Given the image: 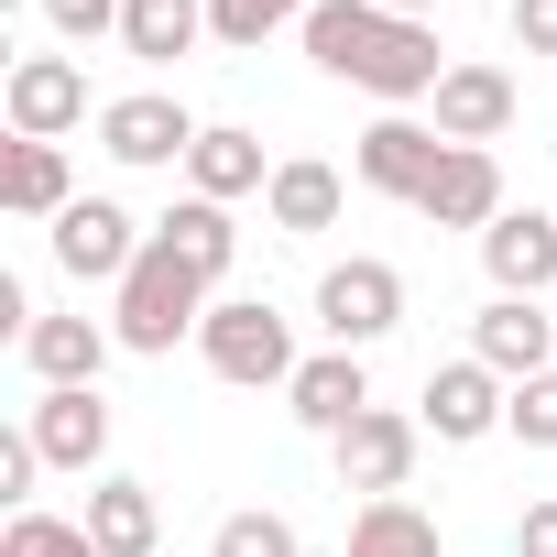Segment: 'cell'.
<instances>
[{"label":"cell","mask_w":557,"mask_h":557,"mask_svg":"<svg viewBox=\"0 0 557 557\" xmlns=\"http://www.w3.org/2000/svg\"><path fill=\"white\" fill-rule=\"evenodd\" d=\"M296 45H307V66H318V77L372 88L383 110L437 99V77L459 66V55H437V23H394V12H372V0H318V12L296 23Z\"/></svg>","instance_id":"obj_1"},{"label":"cell","mask_w":557,"mask_h":557,"mask_svg":"<svg viewBox=\"0 0 557 557\" xmlns=\"http://www.w3.org/2000/svg\"><path fill=\"white\" fill-rule=\"evenodd\" d=\"M208 307H219V285H208L197 262H175L164 240H143V262L110 285V329H121L132 361H175V339H197Z\"/></svg>","instance_id":"obj_2"},{"label":"cell","mask_w":557,"mask_h":557,"mask_svg":"<svg viewBox=\"0 0 557 557\" xmlns=\"http://www.w3.org/2000/svg\"><path fill=\"white\" fill-rule=\"evenodd\" d=\"M197 361H208L219 383H240V394H285L307 350H296V318H285V307H262V296H219L208 329H197Z\"/></svg>","instance_id":"obj_3"},{"label":"cell","mask_w":557,"mask_h":557,"mask_svg":"<svg viewBox=\"0 0 557 557\" xmlns=\"http://www.w3.org/2000/svg\"><path fill=\"white\" fill-rule=\"evenodd\" d=\"M318 329H329V350H383V339L405 329V273H394L383 251L329 262V273H318Z\"/></svg>","instance_id":"obj_4"},{"label":"cell","mask_w":557,"mask_h":557,"mask_svg":"<svg viewBox=\"0 0 557 557\" xmlns=\"http://www.w3.org/2000/svg\"><path fill=\"white\" fill-rule=\"evenodd\" d=\"M197 110L175 99V88H132V99H99V153L110 164H132V175H164V164H186L197 153Z\"/></svg>","instance_id":"obj_5"},{"label":"cell","mask_w":557,"mask_h":557,"mask_svg":"<svg viewBox=\"0 0 557 557\" xmlns=\"http://www.w3.org/2000/svg\"><path fill=\"white\" fill-rule=\"evenodd\" d=\"M503 405H513V383L492 372V361H437L426 372V394H416V426L437 437V448H481V437H503Z\"/></svg>","instance_id":"obj_6"},{"label":"cell","mask_w":557,"mask_h":557,"mask_svg":"<svg viewBox=\"0 0 557 557\" xmlns=\"http://www.w3.org/2000/svg\"><path fill=\"white\" fill-rule=\"evenodd\" d=\"M45 240H55V273H77V285H121V273L143 262V240H153V230H143L121 197H77Z\"/></svg>","instance_id":"obj_7"},{"label":"cell","mask_w":557,"mask_h":557,"mask_svg":"<svg viewBox=\"0 0 557 557\" xmlns=\"http://www.w3.org/2000/svg\"><path fill=\"white\" fill-rule=\"evenodd\" d=\"M0 110H12V143H66L88 121V66L77 55H12Z\"/></svg>","instance_id":"obj_8"},{"label":"cell","mask_w":557,"mask_h":557,"mask_svg":"<svg viewBox=\"0 0 557 557\" xmlns=\"http://www.w3.org/2000/svg\"><path fill=\"white\" fill-rule=\"evenodd\" d=\"M416 448H426V426H416V416H394V405H372V416H350V426L329 437L339 492H361V503L405 492V481H416Z\"/></svg>","instance_id":"obj_9"},{"label":"cell","mask_w":557,"mask_h":557,"mask_svg":"<svg viewBox=\"0 0 557 557\" xmlns=\"http://www.w3.org/2000/svg\"><path fill=\"white\" fill-rule=\"evenodd\" d=\"M513 110H524V88H513V66H492V55H459L448 77H437V99H426V121L448 132V143H503L513 132Z\"/></svg>","instance_id":"obj_10"},{"label":"cell","mask_w":557,"mask_h":557,"mask_svg":"<svg viewBox=\"0 0 557 557\" xmlns=\"http://www.w3.org/2000/svg\"><path fill=\"white\" fill-rule=\"evenodd\" d=\"M437 164H448V132H437V121H416V110H383V121L361 132V153H350V175H361L372 197H405V208L426 197V175H437Z\"/></svg>","instance_id":"obj_11"},{"label":"cell","mask_w":557,"mask_h":557,"mask_svg":"<svg viewBox=\"0 0 557 557\" xmlns=\"http://www.w3.org/2000/svg\"><path fill=\"white\" fill-rule=\"evenodd\" d=\"M481 273H492V296L557 307V219H546V208H503V219L481 230Z\"/></svg>","instance_id":"obj_12"},{"label":"cell","mask_w":557,"mask_h":557,"mask_svg":"<svg viewBox=\"0 0 557 557\" xmlns=\"http://www.w3.org/2000/svg\"><path fill=\"white\" fill-rule=\"evenodd\" d=\"M470 361H492L503 383L557 372V307H535V296H492V307L470 318Z\"/></svg>","instance_id":"obj_13"},{"label":"cell","mask_w":557,"mask_h":557,"mask_svg":"<svg viewBox=\"0 0 557 557\" xmlns=\"http://www.w3.org/2000/svg\"><path fill=\"white\" fill-rule=\"evenodd\" d=\"M503 208H513V197H503V164H492L481 143H448V164H437V175H426V197H416V219H426V230H470V240H481Z\"/></svg>","instance_id":"obj_14"},{"label":"cell","mask_w":557,"mask_h":557,"mask_svg":"<svg viewBox=\"0 0 557 557\" xmlns=\"http://www.w3.org/2000/svg\"><path fill=\"white\" fill-rule=\"evenodd\" d=\"M23 437L45 448V470H99V459H110V405H99V383L34 394V405H23Z\"/></svg>","instance_id":"obj_15"},{"label":"cell","mask_w":557,"mask_h":557,"mask_svg":"<svg viewBox=\"0 0 557 557\" xmlns=\"http://www.w3.org/2000/svg\"><path fill=\"white\" fill-rule=\"evenodd\" d=\"M285 416H296L307 437H339L350 416H372V372H361V350H307L296 383H285Z\"/></svg>","instance_id":"obj_16"},{"label":"cell","mask_w":557,"mask_h":557,"mask_svg":"<svg viewBox=\"0 0 557 557\" xmlns=\"http://www.w3.org/2000/svg\"><path fill=\"white\" fill-rule=\"evenodd\" d=\"M110 350H121V329H110V318H34V329H23V372H34L45 394L99 383V372H110Z\"/></svg>","instance_id":"obj_17"},{"label":"cell","mask_w":557,"mask_h":557,"mask_svg":"<svg viewBox=\"0 0 557 557\" xmlns=\"http://www.w3.org/2000/svg\"><path fill=\"white\" fill-rule=\"evenodd\" d=\"M339 208H350V175H339V164H318V153H285V164H273V186H262V219L285 230V240L339 230Z\"/></svg>","instance_id":"obj_18"},{"label":"cell","mask_w":557,"mask_h":557,"mask_svg":"<svg viewBox=\"0 0 557 557\" xmlns=\"http://www.w3.org/2000/svg\"><path fill=\"white\" fill-rule=\"evenodd\" d=\"M273 186V164H262V132H240V121H208L197 132V153H186V197H262Z\"/></svg>","instance_id":"obj_19"},{"label":"cell","mask_w":557,"mask_h":557,"mask_svg":"<svg viewBox=\"0 0 557 557\" xmlns=\"http://www.w3.org/2000/svg\"><path fill=\"white\" fill-rule=\"evenodd\" d=\"M197 45H219L208 0H121V55L132 66H186Z\"/></svg>","instance_id":"obj_20"},{"label":"cell","mask_w":557,"mask_h":557,"mask_svg":"<svg viewBox=\"0 0 557 557\" xmlns=\"http://www.w3.org/2000/svg\"><path fill=\"white\" fill-rule=\"evenodd\" d=\"M0 208L55 230V219L77 208V164H66V143H12V153H0Z\"/></svg>","instance_id":"obj_21"},{"label":"cell","mask_w":557,"mask_h":557,"mask_svg":"<svg viewBox=\"0 0 557 557\" xmlns=\"http://www.w3.org/2000/svg\"><path fill=\"white\" fill-rule=\"evenodd\" d=\"M77 524L99 535V557H153V546H164L153 481H88V513H77Z\"/></svg>","instance_id":"obj_22"},{"label":"cell","mask_w":557,"mask_h":557,"mask_svg":"<svg viewBox=\"0 0 557 557\" xmlns=\"http://www.w3.org/2000/svg\"><path fill=\"white\" fill-rule=\"evenodd\" d=\"M339 557H448V535H437V513L416 492H383V503L350 513V546Z\"/></svg>","instance_id":"obj_23"},{"label":"cell","mask_w":557,"mask_h":557,"mask_svg":"<svg viewBox=\"0 0 557 557\" xmlns=\"http://www.w3.org/2000/svg\"><path fill=\"white\" fill-rule=\"evenodd\" d=\"M153 240H164L175 262H197L208 285H230V262H240V230H230V208H219V197H175V208L153 219Z\"/></svg>","instance_id":"obj_24"},{"label":"cell","mask_w":557,"mask_h":557,"mask_svg":"<svg viewBox=\"0 0 557 557\" xmlns=\"http://www.w3.org/2000/svg\"><path fill=\"white\" fill-rule=\"evenodd\" d=\"M307 12H318V0H208V34H219L230 55H262L273 34L307 23Z\"/></svg>","instance_id":"obj_25"},{"label":"cell","mask_w":557,"mask_h":557,"mask_svg":"<svg viewBox=\"0 0 557 557\" xmlns=\"http://www.w3.org/2000/svg\"><path fill=\"white\" fill-rule=\"evenodd\" d=\"M208 557H307V535H296L285 513H262V503H240V513H219Z\"/></svg>","instance_id":"obj_26"},{"label":"cell","mask_w":557,"mask_h":557,"mask_svg":"<svg viewBox=\"0 0 557 557\" xmlns=\"http://www.w3.org/2000/svg\"><path fill=\"white\" fill-rule=\"evenodd\" d=\"M0 557H99V535L77 524V513H12V524H0Z\"/></svg>","instance_id":"obj_27"},{"label":"cell","mask_w":557,"mask_h":557,"mask_svg":"<svg viewBox=\"0 0 557 557\" xmlns=\"http://www.w3.org/2000/svg\"><path fill=\"white\" fill-rule=\"evenodd\" d=\"M34 12H45V34H55L66 55H88L99 34H121V0H34Z\"/></svg>","instance_id":"obj_28"},{"label":"cell","mask_w":557,"mask_h":557,"mask_svg":"<svg viewBox=\"0 0 557 557\" xmlns=\"http://www.w3.org/2000/svg\"><path fill=\"white\" fill-rule=\"evenodd\" d=\"M503 437H524V448H557V372L513 383V405H503Z\"/></svg>","instance_id":"obj_29"},{"label":"cell","mask_w":557,"mask_h":557,"mask_svg":"<svg viewBox=\"0 0 557 557\" xmlns=\"http://www.w3.org/2000/svg\"><path fill=\"white\" fill-rule=\"evenodd\" d=\"M34 481H45V448L12 426V437H0V492H12V513H34Z\"/></svg>","instance_id":"obj_30"},{"label":"cell","mask_w":557,"mask_h":557,"mask_svg":"<svg viewBox=\"0 0 557 557\" xmlns=\"http://www.w3.org/2000/svg\"><path fill=\"white\" fill-rule=\"evenodd\" d=\"M503 23H513V45H524V55H557V0H513Z\"/></svg>","instance_id":"obj_31"},{"label":"cell","mask_w":557,"mask_h":557,"mask_svg":"<svg viewBox=\"0 0 557 557\" xmlns=\"http://www.w3.org/2000/svg\"><path fill=\"white\" fill-rule=\"evenodd\" d=\"M513 557H557V492L513 513Z\"/></svg>","instance_id":"obj_32"},{"label":"cell","mask_w":557,"mask_h":557,"mask_svg":"<svg viewBox=\"0 0 557 557\" xmlns=\"http://www.w3.org/2000/svg\"><path fill=\"white\" fill-rule=\"evenodd\" d=\"M372 12H394V23H437V0H372Z\"/></svg>","instance_id":"obj_33"}]
</instances>
